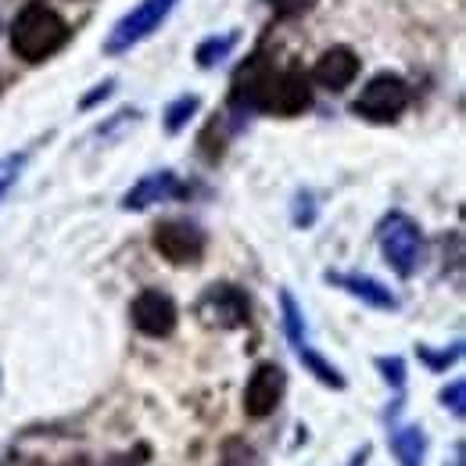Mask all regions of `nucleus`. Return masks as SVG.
Wrapping results in <instances>:
<instances>
[{
    "instance_id": "f257e3e1",
    "label": "nucleus",
    "mask_w": 466,
    "mask_h": 466,
    "mask_svg": "<svg viewBox=\"0 0 466 466\" xmlns=\"http://www.w3.org/2000/svg\"><path fill=\"white\" fill-rule=\"evenodd\" d=\"M68 40V25L61 22L58 11H51L47 4H29L18 11L15 25H11V47L22 61H44L61 44Z\"/></svg>"
},
{
    "instance_id": "f03ea898",
    "label": "nucleus",
    "mask_w": 466,
    "mask_h": 466,
    "mask_svg": "<svg viewBox=\"0 0 466 466\" xmlns=\"http://www.w3.org/2000/svg\"><path fill=\"white\" fill-rule=\"evenodd\" d=\"M255 105L269 116H301L312 105V90L309 79L298 68H284V72H266L255 94Z\"/></svg>"
},
{
    "instance_id": "7ed1b4c3",
    "label": "nucleus",
    "mask_w": 466,
    "mask_h": 466,
    "mask_svg": "<svg viewBox=\"0 0 466 466\" xmlns=\"http://www.w3.org/2000/svg\"><path fill=\"white\" fill-rule=\"evenodd\" d=\"M380 251H384V262L399 273V277H412L416 266H420V255H423V233L420 227L402 216V212H391L384 223H380Z\"/></svg>"
},
{
    "instance_id": "20e7f679",
    "label": "nucleus",
    "mask_w": 466,
    "mask_h": 466,
    "mask_svg": "<svg viewBox=\"0 0 466 466\" xmlns=\"http://www.w3.org/2000/svg\"><path fill=\"white\" fill-rule=\"evenodd\" d=\"M173 7H176V0H140L129 15H122L116 22V29H112L105 51H108V55H122V51L137 47L140 40H147V36L169 18Z\"/></svg>"
},
{
    "instance_id": "39448f33",
    "label": "nucleus",
    "mask_w": 466,
    "mask_h": 466,
    "mask_svg": "<svg viewBox=\"0 0 466 466\" xmlns=\"http://www.w3.org/2000/svg\"><path fill=\"white\" fill-rule=\"evenodd\" d=\"M409 105V86L399 76H373L362 94L355 97V116L370 118V122H395L406 112Z\"/></svg>"
},
{
    "instance_id": "423d86ee",
    "label": "nucleus",
    "mask_w": 466,
    "mask_h": 466,
    "mask_svg": "<svg viewBox=\"0 0 466 466\" xmlns=\"http://www.w3.org/2000/svg\"><path fill=\"white\" fill-rule=\"evenodd\" d=\"M198 319L205 327H219V330H233L248 323V294L230 288V284H216L201 294L198 301Z\"/></svg>"
},
{
    "instance_id": "0eeeda50",
    "label": "nucleus",
    "mask_w": 466,
    "mask_h": 466,
    "mask_svg": "<svg viewBox=\"0 0 466 466\" xmlns=\"http://www.w3.org/2000/svg\"><path fill=\"white\" fill-rule=\"evenodd\" d=\"M155 248L173 266H190L205 255V233L187 219H166L155 227Z\"/></svg>"
},
{
    "instance_id": "6e6552de",
    "label": "nucleus",
    "mask_w": 466,
    "mask_h": 466,
    "mask_svg": "<svg viewBox=\"0 0 466 466\" xmlns=\"http://www.w3.org/2000/svg\"><path fill=\"white\" fill-rule=\"evenodd\" d=\"M133 327L147 338H169L176 330V301L166 291H144L133 298Z\"/></svg>"
},
{
    "instance_id": "1a4fd4ad",
    "label": "nucleus",
    "mask_w": 466,
    "mask_h": 466,
    "mask_svg": "<svg viewBox=\"0 0 466 466\" xmlns=\"http://www.w3.org/2000/svg\"><path fill=\"white\" fill-rule=\"evenodd\" d=\"M284 384H288L284 370L273 366V362H262V366L251 373L248 388H244V412L255 416V420L269 416L273 409L280 406V399H284Z\"/></svg>"
},
{
    "instance_id": "9d476101",
    "label": "nucleus",
    "mask_w": 466,
    "mask_h": 466,
    "mask_svg": "<svg viewBox=\"0 0 466 466\" xmlns=\"http://www.w3.org/2000/svg\"><path fill=\"white\" fill-rule=\"evenodd\" d=\"M183 187H179V179L176 173H151L144 176L140 183H133V190L122 198V208H129V212H144V208H151V205H158V201H169L176 198Z\"/></svg>"
},
{
    "instance_id": "9b49d317",
    "label": "nucleus",
    "mask_w": 466,
    "mask_h": 466,
    "mask_svg": "<svg viewBox=\"0 0 466 466\" xmlns=\"http://www.w3.org/2000/svg\"><path fill=\"white\" fill-rule=\"evenodd\" d=\"M316 79L327 86V90H345L351 79L359 76V58L349 47H330L323 58L316 61Z\"/></svg>"
},
{
    "instance_id": "f8f14e48",
    "label": "nucleus",
    "mask_w": 466,
    "mask_h": 466,
    "mask_svg": "<svg viewBox=\"0 0 466 466\" xmlns=\"http://www.w3.org/2000/svg\"><path fill=\"white\" fill-rule=\"evenodd\" d=\"M330 284H338L341 291H349L351 298H359V301H366V305H373V309H384V312H395L399 309V298L388 291L384 284H377L373 277H345V273H330L327 277Z\"/></svg>"
},
{
    "instance_id": "ddd939ff",
    "label": "nucleus",
    "mask_w": 466,
    "mask_h": 466,
    "mask_svg": "<svg viewBox=\"0 0 466 466\" xmlns=\"http://www.w3.org/2000/svg\"><path fill=\"white\" fill-rule=\"evenodd\" d=\"M391 449L399 466H423V452H427V434L420 427H399L391 434Z\"/></svg>"
},
{
    "instance_id": "4468645a",
    "label": "nucleus",
    "mask_w": 466,
    "mask_h": 466,
    "mask_svg": "<svg viewBox=\"0 0 466 466\" xmlns=\"http://www.w3.org/2000/svg\"><path fill=\"white\" fill-rule=\"evenodd\" d=\"M298 359H301V362L309 366V373H316V377H319V380H323L327 388H338V391L345 388V377H341V373H338V370H334V366H330V362H327V359H323L319 351L298 349Z\"/></svg>"
},
{
    "instance_id": "2eb2a0df",
    "label": "nucleus",
    "mask_w": 466,
    "mask_h": 466,
    "mask_svg": "<svg viewBox=\"0 0 466 466\" xmlns=\"http://www.w3.org/2000/svg\"><path fill=\"white\" fill-rule=\"evenodd\" d=\"M233 44H237V33H227V36H208V40L198 47V65H201V68L219 65V61L233 51Z\"/></svg>"
},
{
    "instance_id": "dca6fc26",
    "label": "nucleus",
    "mask_w": 466,
    "mask_h": 466,
    "mask_svg": "<svg viewBox=\"0 0 466 466\" xmlns=\"http://www.w3.org/2000/svg\"><path fill=\"white\" fill-rule=\"evenodd\" d=\"M198 105H201V101H198L194 94H187V97L173 101V105L166 108V129H169V133H179V129H183V126H187V122L194 118Z\"/></svg>"
},
{
    "instance_id": "f3484780",
    "label": "nucleus",
    "mask_w": 466,
    "mask_h": 466,
    "mask_svg": "<svg viewBox=\"0 0 466 466\" xmlns=\"http://www.w3.org/2000/svg\"><path fill=\"white\" fill-rule=\"evenodd\" d=\"M284 327H288V338H291V345L301 349V338H305V323H301V312H298V305H294V298L284 291Z\"/></svg>"
},
{
    "instance_id": "a211bd4d",
    "label": "nucleus",
    "mask_w": 466,
    "mask_h": 466,
    "mask_svg": "<svg viewBox=\"0 0 466 466\" xmlns=\"http://www.w3.org/2000/svg\"><path fill=\"white\" fill-rule=\"evenodd\" d=\"M460 351H463V345H460V341H456V345H452V349H441V351L416 349V355H420V359H423V362H427V366H431V370H449V366H452V362H456V359H460Z\"/></svg>"
},
{
    "instance_id": "6ab92c4d",
    "label": "nucleus",
    "mask_w": 466,
    "mask_h": 466,
    "mask_svg": "<svg viewBox=\"0 0 466 466\" xmlns=\"http://www.w3.org/2000/svg\"><path fill=\"white\" fill-rule=\"evenodd\" d=\"M441 406L452 409V416H460V420H463V380H456L452 388H445V391H441Z\"/></svg>"
},
{
    "instance_id": "aec40b11",
    "label": "nucleus",
    "mask_w": 466,
    "mask_h": 466,
    "mask_svg": "<svg viewBox=\"0 0 466 466\" xmlns=\"http://www.w3.org/2000/svg\"><path fill=\"white\" fill-rule=\"evenodd\" d=\"M377 366H380V373L395 384V388H402L406 384V370H402V359H377Z\"/></svg>"
},
{
    "instance_id": "412c9836",
    "label": "nucleus",
    "mask_w": 466,
    "mask_h": 466,
    "mask_svg": "<svg viewBox=\"0 0 466 466\" xmlns=\"http://www.w3.org/2000/svg\"><path fill=\"white\" fill-rule=\"evenodd\" d=\"M22 162H25V155H11L7 162H0V194L11 187V179L18 176V169H22Z\"/></svg>"
},
{
    "instance_id": "4be33fe9",
    "label": "nucleus",
    "mask_w": 466,
    "mask_h": 466,
    "mask_svg": "<svg viewBox=\"0 0 466 466\" xmlns=\"http://www.w3.org/2000/svg\"><path fill=\"white\" fill-rule=\"evenodd\" d=\"M112 86H116V83H105V86H97L94 94H86V97H83V105H79V108H94L101 97H108V94H112Z\"/></svg>"
},
{
    "instance_id": "5701e85b",
    "label": "nucleus",
    "mask_w": 466,
    "mask_h": 466,
    "mask_svg": "<svg viewBox=\"0 0 466 466\" xmlns=\"http://www.w3.org/2000/svg\"><path fill=\"white\" fill-rule=\"evenodd\" d=\"M273 4H277L280 11H298V7L305 4V0H273Z\"/></svg>"
},
{
    "instance_id": "b1692460",
    "label": "nucleus",
    "mask_w": 466,
    "mask_h": 466,
    "mask_svg": "<svg viewBox=\"0 0 466 466\" xmlns=\"http://www.w3.org/2000/svg\"><path fill=\"white\" fill-rule=\"evenodd\" d=\"M452 466H463V445L456 449V463H452Z\"/></svg>"
}]
</instances>
